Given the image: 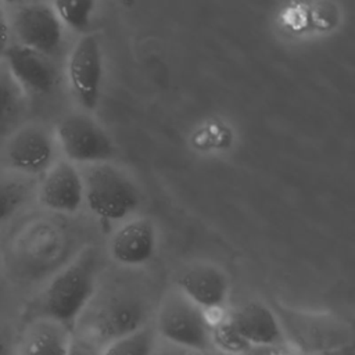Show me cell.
Returning <instances> with one entry per match:
<instances>
[{
  "mask_svg": "<svg viewBox=\"0 0 355 355\" xmlns=\"http://www.w3.org/2000/svg\"><path fill=\"white\" fill-rule=\"evenodd\" d=\"M98 270L97 251L82 250L46 283L36 298L33 316L58 320L73 330L94 295Z\"/></svg>",
  "mask_w": 355,
  "mask_h": 355,
  "instance_id": "1",
  "label": "cell"
},
{
  "mask_svg": "<svg viewBox=\"0 0 355 355\" xmlns=\"http://www.w3.org/2000/svg\"><path fill=\"white\" fill-rule=\"evenodd\" d=\"M158 340L208 354L212 347V319L176 287L159 301L155 312Z\"/></svg>",
  "mask_w": 355,
  "mask_h": 355,
  "instance_id": "2",
  "label": "cell"
},
{
  "mask_svg": "<svg viewBox=\"0 0 355 355\" xmlns=\"http://www.w3.org/2000/svg\"><path fill=\"white\" fill-rule=\"evenodd\" d=\"M82 178L85 202L98 219L122 220L133 214L140 204L136 184L114 165L93 164Z\"/></svg>",
  "mask_w": 355,
  "mask_h": 355,
  "instance_id": "3",
  "label": "cell"
},
{
  "mask_svg": "<svg viewBox=\"0 0 355 355\" xmlns=\"http://www.w3.org/2000/svg\"><path fill=\"white\" fill-rule=\"evenodd\" d=\"M275 312L287 344L304 355H315L352 341L348 324L333 315L287 309L284 306L276 308Z\"/></svg>",
  "mask_w": 355,
  "mask_h": 355,
  "instance_id": "4",
  "label": "cell"
},
{
  "mask_svg": "<svg viewBox=\"0 0 355 355\" xmlns=\"http://www.w3.org/2000/svg\"><path fill=\"white\" fill-rule=\"evenodd\" d=\"M55 140L69 162L100 164L110 159L115 151L107 132L83 114L61 119L57 125Z\"/></svg>",
  "mask_w": 355,
  "mask_h": 355,
  "instance_id": "5",
  "label": "cell"
},
{
  "mask_svg": "<svg viewBox=\"0 0 355 355\" xmlns=\"http://www.w3.org/2000/svg\"><path fill=\"white\" fill-rule=\"evenodd\" d=\"M183 295L205 311L223 312L229 304L232 284L227 272L212 262L198 261L180 269L175 286Z\"/></svg>",
  "mask_w": 355,
  "mask_h": 355,
  "instance_id": "6",
  "label": "cell"
},
{
  "mask_svg": "<svg viewBox=\"0 0 355 355\" xmlns=\"http://www.w3.org/2000/svg\"><path fill=\"white\" fill-rule=\"evenodd\" d=\"M67 75L76 101L85 110H94L101 92L103 54L97 37L83 35L72 47Z\"/></svg>",
  "mask_w": 355,
  "mask_h": 355,
  "instance_id": "7",
  "label": "cell"
},
{
  "mask_svg": "<svg viewBox=\"0 0 355 355\" xmlns=\"http://www.w3.org/2000/svg\"><path fill=\"white\" fill-rule=\"evenodd\" d=\"M225 316L252 348L279 349L287 345L275 309L261 301L243 302L227 309Z\"/></svg>",
  "mask_w": 355,
  "mask_h": 355,
  "instance_id": "8",
  "label": "cell"
},
{
  "mask_svg": "<svg viewBox=\"0 0 355 355\" xmlns=\"http://www.w3.org/2000/svg\"><path fill=\"white\" fill-rule=\"evenodd\" d=\"M158 245L154 223L147 218H136L122 223L110 237L107 251L110 258L122 268H141L148 263Z\"/></svg>",
  "mask_w": 355,
  "mask_h": 355,
  "instance_id": "9",
  "label": "cell"
},
{
  "mask_svg": "<svg viewBox=\"0 0 355 355\" xmlns=\"http://www.w3.org/2000/svg\"><path fill=\"white\" fill-rule=\"evenodd\" d=\"M14 31L19 44L46 55L54 54L62 42V24L53 7L43 3L22 7L15 14Z\"/></svg>",
  "mask_w": 355,
  "mask_h": 355,
  "instance_id": "10",
  "label": "cell"
},
{
  "mask_svg": "<svg viewBox=\"0 0 355 355\" xmlns=\"http://www.w3.org/2000/svg\"><path fill=\"white\" fill-rule=\"evenodd\" d=\"M37 198L53 212L75 214L85 201L83 178L69 161L51 164L40 182Z\"/></svg>",
  "mask_w": 355,
  "mask_h": 355,
  "instance_id": "11",
  "label": "cell"
},
{
  "mask_svg": "<svg viewBox=\"0 0 355 355\" xmlns=\"http://www.w3.org/2000/svg\"><path fill=\"white\" fill-rule=\"evenodd\" d=\"M6 155L15 171L28 175L46 172L53 164L54 139L40 126H24L10 137Z\"/></svg>",
  "mask_w": 355,
  "mask_h": 355,
  "instance_id": "12",
  "label": "cell"
},
{
  "mask_svg": "<svg viewBox=\"0 0 355 355\" xmlns=\"http://www.w3.org/2000/svg\"><path fill=\"white\" fill-rule=\"evenodd\" d=\"M3 57L12 80L21 89L44 94L57 85L58 73L50 55L22 44H11Z\"/></svg>",
  "mask_w": 355,
  "mask_h": 355,
  "instance_id": "13",
  "label": "cell"
},
{
  "mask_svg": "<svg viewBox=\"0 0 355 355\" xmlns=\"http://www.w3.org/2000/svg\"><path fill=\"white\" fill-rule=\"evenodd\" d=\"M72 329L46 318L32 316L21 331L17 355H67Z\"/></svg>",
  "mask_w": 355,
  "mask_h": 355,
  "instance_id": "14",
  "label": "cell"
},
{
  "mask_svg": "<svg viewBox=\"0 0 355 355\" xmlns=\"http://www.w3.org/2000/svg\"><path fill=\"white\" fill-rule=\"evenodd\" d=\"M158 336L154 326L146 324L107 343L101 355H154Z\"/></svg>",
  "mask_w": 355,
  "mask_h": 355,
  "instance_id": "15",
  "label": "cell"
},
{
  "mask_svg": "<svg viewBox=\"0 0 355 355\" xmlns=\"http://www.w3.org/2000/svg\"><path fill=\"white\" fill-rule=\"evenodd\" d=\"M53 10L62 25L75 32H86L94 10V0H54Z\"/></svg>",
  "mask_w": 355,
  "mask_h": 355,
  "instance_id": "16",
  "label": "cell"
},
{
  "mask_svg": "<svg viewBox=\"0 0 355 355\" xmlns=\"http://www.w3.org/2000/svg\"><path fill=\"white\" fill-rule=\"evenodd\" d=\"M212 347L220 355H244L254 349L223 315L212 320Z\"/></svg>",
  "mask_w": 355,
  "mask_h": 355,
  "instance_id": "17",
  "label": "cell"
},
{
  "mask_svg": "<svg viewBox=\"0 0 355 355\" xmlns=\"http://www.w3.org/2000/svg\"><path fill=\"white\" fill-rule=\"evenodd\" d=\"M26 198L28 189L24 183L11 179L0 180V227L22 208Z\"/></svg>",
  "mask_w": 355,
  "mask_h": 355,
  "instance_id": "18",
  "label": "cell"
},
{
  "mask_svg": "<svg viewBox=\"0 0 355 355\" xmlns=\"http://www.w3.org/2000/svg\"><path fill=\"white\" fill-rule=\"evenodd\" d=\"M18 105L17 83L0 75V126L8 121Z\"/></svg>",
  "mask_w": 355,
  "mask_h": 355,
  "instance_id": "19",
  "label": "cell"
},
{
  "mask_svg": "<svg viewBox=\"0 0 355 355\" xmlns=\"http://www.w3.org/2000/svg\"><path fill=\"white\" fill-rule=\"evenodd\" d=\"M104 344L97 337L85 336L72 330V337L67 355H101Z\"/></svg>",
  "mask_w": 355,
  "mask_h": 355,
  "instance_id": "20",
  "label": "cell"
},
{
  "mask_svg": "<svg viewBox=\"0 0 355 355\" xmlns=\"http://www.w3.org/2000/svg\"><path fill=\"white\" fill-rule=\"evenodd\" d=\"M154 355H207V354L158 340Z\"/></svg>",
  "mask_w": 355,
  "mask_h": 355,
  "instance_id": "21",
  "label": "cell"
},
{
  "mask_svg": "<svg viewBox=\"0 0 355 355\" xmlns=\"http://www.w3.org/2000/svg\"><path fill=\"white\" fill-rule=\"evenodd\" d=\"M315 355H355V341H348L341 345H337L334 348L318 352Z\"/></svg>",
  "mask_w": 355,
  "mask_h": 355,
  "instance_id": "22",
  "label": "cell"
},
{
  "mask_svg": "<svg viewBox=\"0 0 355 355\" xmlns=\"http://www.w3.org/2000/svg\"><path fill=\"white\" fill-rule=\"evenodd\" d=\"M7 47H8V28L3 15L0 14V57L4 54Z\"/></svg>",
  "mask_w": 355,
  "mask_h": 355,
  "instance_id": "23",
  "label": "cell"
},
{
  "mask_svg": "<svg viewBox=\"0 0 355 355\" xmlns=\"http://www.w3.org/2000/svg\"><path fill=\"white\" fill-rule=\"evenodd\" d=\"M283 348L279 349H262V348H254L250 352L244 354V355H280V351Z\"/></svg>",
  "mask_w": 355,
  "mask_h": 355,
  "instance_id": "24",
  "label": "cell"
},
{
  "mask_svg": "<svg viewBox=\"0 0 355 355\" xmlns=\"http://www.w3.org/2000/svg\"><path fill=\"white\" fill-rule=\"evenodd\" d=\"M0 355H8V345L1 334H0Z\"/></svg>",
  "mask_w": 355,
  "mask_h": 355,
  "instance_id": "25",
  "label": "cell"
},
{
  "mask_svg": "<svg viewBox=\"0 0 355 355\" xmlns=\"http://www.w3.org/2000/svg\"><path fill=\"white\" fill-rule=\"evenodd\" d=\"M280 355H304V354H301V352H298V351H295V349H290V348H287V347H284L282 351H280Z\"/></svg>",
  "mask_w": 355,
  "mask_h": 355,
  "instance_id": "26",
  "label": "cell"
},
{
  "mask_svg": "<svg viewBox=\"0 0 355 355\" xmlns=\"http://www.w3.org/2000/svg\"><path fill=\"white\" fill-rule=\"evenodd\" d=\"M4 3H8V4H15V3H21L24 0H3Z\"/></svg>",
  "mask_w": 355,
  "mask_h": 355,
  "instance_id": "27",
  "label": "cell"
},
{
  "mask_svg": "<svg viewBox=\"0 0 355 355\" xmlns=\"http://www.w3.org/2000/svg\"><path fill=\"white\" fill-rule=\"evenodd\" d=\"M207 355H220L219 352H216V351H211V352H208Z\"/></svg>",
  "mask_w": 355,
  "mask_h": 355,
  "instance_id": "28",
  "label": "cell"
},
{
  "mask_svg": "<svg viewBox=\"0 0 355 355\" xmlns=\"http://www.w3.org/2000/svg\"><path fill=\"white\" fill-rule=\"evenodd\" d=\"M0 272H1V255H0Z\"/></svg>",
  "mask_w": 355,
  "mask_h": 355,
  "instance_id": "29",
  "label": "cell"
}]
</instances>
